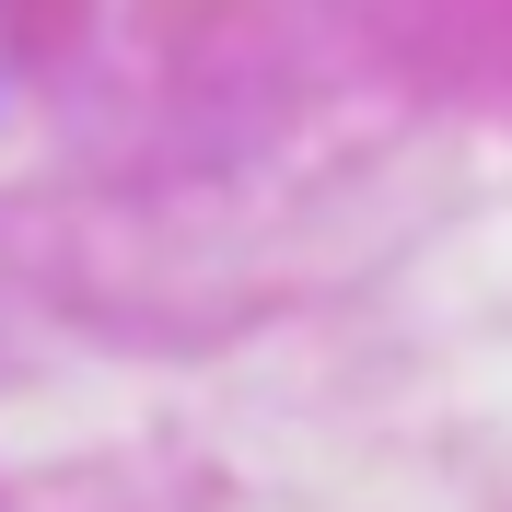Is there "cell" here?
Instances as JSON below:
<instances>
[]
</instances>
